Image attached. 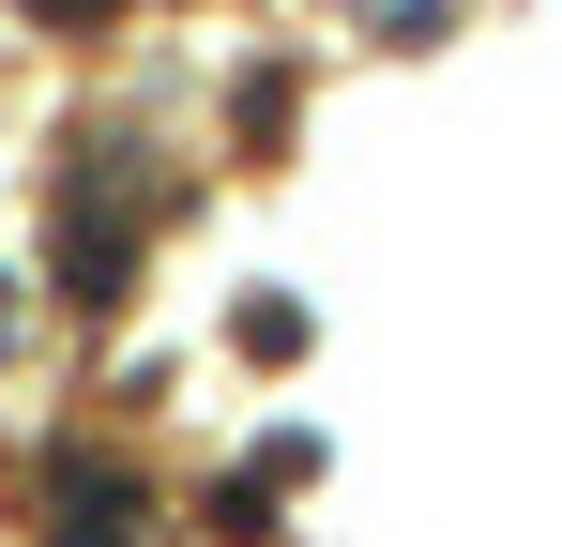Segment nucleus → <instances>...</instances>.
Listing matches in <instances>:
<instances>
[{
  "label": "nucleus",
  "instance_id": "nucleus-1",
  "mask_svg": "<svg viewBox=\"0 0 562 547\" xmlns=\"http://www.w3.org/2000/svg\"><path fill=\"white\" fill-rule=\"evenodd\" d=\"M31 517H46V547H137L153 533V487H137L106 442H61L46 487H31Z\"/></svg>",
  "mask_w": 562,
  "mask_h": 547
},
{
  "label": "nucleus",
  "instance_id": "nucleus-2",
  "mask_svg": "<svg viewBox=\"0 0 562 547\" xmlns=\"http://www.w3.org/2000/svg\"><path fill=\"white\" fill-rule=\"evenodd\" d=\"M31 15H46V31H106L122 0H31Z\"/></svg>",
  "mask_w": 562,
  "mask_h": 547
}]
</instances>
